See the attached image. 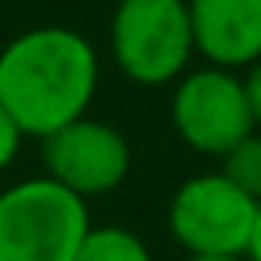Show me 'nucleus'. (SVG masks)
Masks as SVG:
<instances>
[{
  "instance_id": "7ed1b4c3",
  "label": "nucleus",
  "mask_w": 261,
  "mask_h": 261,
  "mask_svg": "<svg viewBox=\"0 0 261 261\" xmlns=\"http://www.w3.org/2000/svg\"><path fill=\"white\" fill-rule=\"evenodd\" d=\"M257 207L261 204L236 190L222 172L197 175L172 197L168 225L190 257H240L250 247Z\"/></svg>"
},
{
  "instance_id": "39448f33",
  "label": "nucleus",
  "mask_w": 261,
  "mask_h": 261,
  "mask_svg": "<svg viewBox=\"0 0 261 261\" xmlns=\"http://www.w3.org/2000/svg\"><path fill=\"white\" fill-rule=\"evenodd\" d=\"M172 118L179 136L193 150L218 158H225L236 143H243L254 133L247 90L225 68H207L182 79L172 100Z\"/></svg>"
},
{
  "instance_id": "6e6552de",
  "label": "nucleus",
  "mask_w": 261,
  "mask_h": 261,
  "mask_svg": "<svg viewBox=\"0 0 261 261\" xmlns=\"http://www.w3.org/2000/svg\"><path fill=\"white\" fill-rule=\"evenodd\" d=\"M72 261H150V250L143 240L118 225H90L86 240L79 243Z\"/></svg>"
},
{
  "instance_id": "9b49d317",
  "label": "nucleus",
  "mask_w": 261,
  "mask_h": 261,
  "mask_svg": "<svg viewBox=\"0 0 261 261\" xmlns=\"http://www.w3.org/2000/svg\"><path fill=\"white\" fill-rule=\"evenodd\" d=\"M247 90V104H250V115H254V125H261V65H254V72L247 75L243 83Z\"/></svg>"
},
{
  "instance_id": "ddd939ff",
  "label": "nucleus",
  "mask_w": 261,
  "mask_h": 261,
  "mask_svg": "<svg viewBox=\"0 0 261 261\" xmlns=\"http://www.w3.org/2000/svg\"><path fill=\"white\" fill-rule=\"evenodd\" d=\"M190 261H240V257H190Z\"/></svg>"
},
{
  "instance_id": "0eeeda50",
  "label": "nucleus",
  "mask_w": 261,
  "mask_h": 261,
  "mask_svg": "<svg viewBox=\"0 0 261 261\" xmlns=\"http://www.w3.org/2000/svg\"><path fill=\"white\" fill-rule=\"evenodd\" d=\"M193 47L222 68L261 58V0H190Z\"/></svg>"
},
{
  "instance_id": "423d86ee",
  "label": "nucleus",
  "mask_w": 261,
  "mask_h": 261,
  "mask_svg": "<svg viewBox=\"0 0 261 261\" xmlns=\"http://www.w3.org/2000/svg\"><path fill=\"white\" fill-rule=\"evenodd\" d=\"M43 158L50 179L75 197H97L115 190L129 172V143L118 129L104 122L79 118L43 140Z\"/></svg>"
},
{
  "instance_id": "1a4fd4ad",
  "label": "nucleus",
  "mask_w": 261,
  "mask_h": 261,
  "mask_svg": "<svg viewBox=\"0 0 261 261\" xmlns=\"http://www.w3.org/2000/svg\"><path fill=\"white\" fill-rule=\"evenodd\" d=\"M222 175L243 190L247 197H254L261 204V136H247L243 143H236L225 158H222Z\"/></svg>"
},
{
  "instance_id": "20e7f679",
  "label": "nucleus",
  "mask_w": 261,
  "mask_h": 261,
  "mask_svg": "<svg viewBox=\"0 0 261 261\" xmlns=\"http://www.w3.org/2000/svg\"><path fill=\"white\" fill-rule=\"evenodd\" d=\"M111 47L122 72L143 86L175 79L193 50L190 11L182 0H125L115 11Z\"/></svg>"
},
{
  "instance_id": "f03ea898",
  "label": "nucleus",
  "mask_w": 261,
  "mask_h": 261,
  "mask_svg": "<svg viewBox=\"0 0 261 261\" xmlns=\"http://www.w3.org/2000/svg\"><path fill=\"white\" fill-rule=\"evenodd\" d=\"M86 232V200L50 175L0 193V261H72Z\"/></svg>"
},
{
  "instance_id": "f8f14e48",
  "label": "nucleus",
  "mask_w": 261,
  "mask_h": 261,
  "mask_svg": "<svg viewBox=\"0 0 261 261\" xmlns=\"http://www.w3.org/2000/svg\"><path fill=\"white\" fill-rule=\"evenodd\" d=\"M247 254H250V261H261V207H257V222H254V236H250Z\"/></svg>"
},
{
  "instance_id": "9d476101",
  "label": "nucleus",
  "mask_w": 261,
  "mask_h": 261,
  "mask_svg": "<svg viewBox=\"0 0 261 261\" xmlns=\"http://www.w3.org/2000/svg\"><path fill=\"white\" fill-rule=\"evenodd\" d=\"M18 143H22V133H18V125L8 118V111L0 108V168H8L11 161H15V154H18Z\"/></svg>"
},
{
  "instance_id": "4468645a",
  "label": "nucleus",
  "mask_w": 261,
  "mask_h": 261,
  "mask_svg": "<svg viewBox=\"0 0 261 261\" xmlns=\"http://www.w3.org/2000/svg\"><path fill=\"white\" fill-rule=\"evenodd\" d=\"M115 4H125V0H115Z\"/></svg>"
},
{
  "instance_id": "f257e3e1",
  "label": "nucleus",
  "mask_w": 261,
  "mask_h": 261,
  "mask_svg": "<svg viewBox=\"0 0 261 261\" xmlns=\"http://www.w3.org/2000/svg\"><path fill=\"white\" fill-rule=\"evenodd\" d=\"M97 93L93 47L61 25H43L0 54V108L25 136H54L79 122Z\"/></svg>"
}]
</instances>
